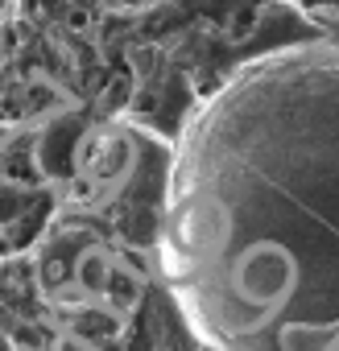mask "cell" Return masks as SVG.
I'll return each mask as SVG.
<instances>
[{
	"instance_id": "obj_4",
	"label": "cell",
	"mask_w": 339,
	"mask_h": 351,
	"mask_svg": "<svg viewBox=\"0 0 339 351\" xmlns=\"http://www.w3.org/2000/svg\"><path fill=\"white\" fill-rule=\"evenodd\" d=\"M141 293H145V277H137V273L124 265V269H112L108 289H104V306H108L112 314H128V310H137Z\"/></svg>"
},
{
	"instance_id": "obj_1",
	"label": "cell",
	"mask_w": 339,
	"mask_h": 351,
	"mask_svg": "<svg viewBox=\"0 0 339 351\" xmlns=\"http://www.w3.org/2000/svg\"><path fill=\"white\" fill-rule=\"evenodd\" d=\"M157 261L215 351H339V50L257 58L187 124Z\"/></svg>"
},
{
	"instance_id": "obj_9",
	"label": "cell",
	"mask_w": 339,
	"mask_h": 351,
	"mask_svg": "<svg viewBox=\"0 0 339 351\" xmlns=\"http://www.w3.org/2000/svg\"><path fill=\"white\" fill-rule=\"evenodd\" d=\"M9 136H13L9 128H0V149H5V141H9Z\"/></svg>"
},
{
	"instance_id": "obj_2",
	"label": "cell",
	"mask_w": 339,
	"mask_h": 351,
	"mask_svg": "<svg viewBox=\"0 0 339 351\" xmlns=\"http://www.w3.org/2000/svg\"><path fill=\"white\" fill-rule=\"evenodd\" d=\"M62 128H67V116L54 120V124L42 132L38 149H34V165H38L42 178H67V173L75 169V145H71V136H67Z\"/></svg>"
},
{
	"instance_id": "obj_7",
	"label": "cell",
	"mask_w": 339,
	"mask_h": 351,
	"mask_svg": "<svg viewBox=\"0 0 339 351\" xmlns=\"http://www.w3.org/2000/svg\"><path fill=\"white\" fill-rule=\"evenodd\" d=\"M253 21H257V13H253V9H240V13H236V29H232V34H236V38H244V34L253 29Z\"/></svg>"
},
{
	"instance_id": "obj_8",
	"label": "cell",
	"mask_w": 339,
	"mask_h": 351,
	"mask_svg": "<svg viewBox=\"0 0 339 351\" xmlns=\"http://www.w3.org/2000/svg\"><path fill=\"white\" fill-rule=\"evenodd\" d=\"M0 351H21V347H17V339H13V335L0 330Z\"/></svg>"
},
{
	"instance_id": "obj_3",
	"label": "cell",
	"mask_w": 339,
	"mask_h": 351,
	"mask_svg": "<svg viewBox=\"0 0 339 351\" xmlns=\"http://www.w3.org/2000/svg\"><path fill=\"white\" fill-rule=\"evenodd\" d=\"M112 256L104 248H83L79 261H75V285L83 298H100L104 302V289H108V277H112Z\"/></svg>"
},
{
	"instance_id": "obj_5",
	"label": "cell",
	"mask_w": 339,
	"mask_h": 351,
	"mask_svg": "<svg viewBox=\"0 0 339 351\" xmlns=\"http://www.w3.org/2000/svg\"><path fill=\"white\" fill-rule=\"evenodd\" d=\"M21 211H25V195L9 182H0V232H9L21 219Z\"/></svg>"
},
{
	"instance_id": "obj_6",
	"label": "cell",
	"mask_w": 339,
	"mask_h": 351,
	"mask_svg": "<svg viewBox=\"0 0 339 351\" xmlns=\"http://www.w3.org/2000/svg\"><path fill=\"white\" fill-rule=\"evenodd\" d=\"M91 21H95V13H87V9H71V13H67V29H71V34H87Z\"/></svg>"
}]
</instances>
